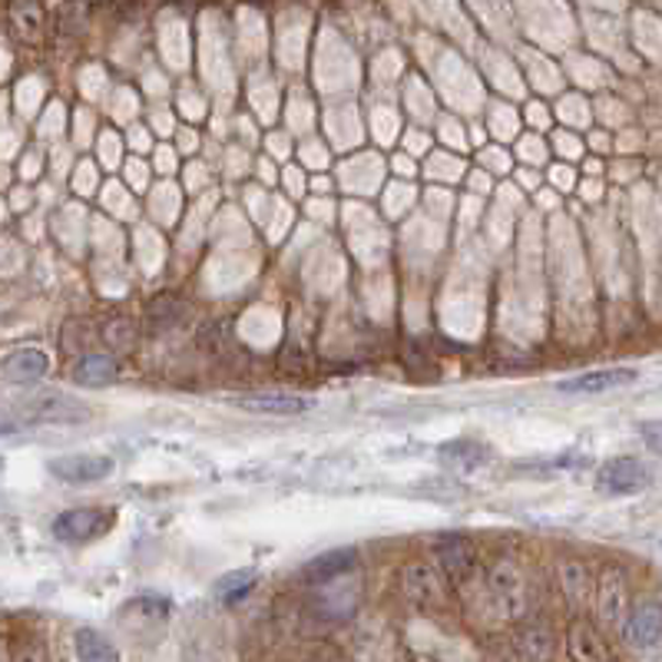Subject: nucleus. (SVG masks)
<instances>
[{
    "mask_svg": "<svg viewBox=\"0 0 662 662\" xmlns=\"http://www.w3.org/2000/svg\"><path fill=\"white\" fill-rule=\"evenodd\" d=\"M487 599L500 619H520L527 612V576L517 560L497 556L487 566Z\"/></svg>",
    "mask_w": 662,
    "mask_h": 662,
    "instance_id": "1",
    "label": "nucleus"
},
{
    "mask_svg": "<svg viewBox=\"0 0 662 662\" xmlns=\"http://www.w3.org/2000/svg\"><path fill=\"white\" fill-rule=\"evenodd\" d=\"M398 586L404 599L417 609H437L447 603V579L434 563H424V560L404 563L398 573Z\"/></svg>",
    "mask_w": 662,
    "mask_h": 662,
    "instance_id": "2",
    "label": "nucleus"
},
{
    "mask_svg": "<svg viewBox=\"0 0 662 662\" xmlns=\"http://www.w3.org/2000/svg\"><path fill=\"white\" fill-rule=\"evenodd\" d=\"M18 411L28 414L31 421H44V424H87L94 417V408L87 401H80L74 394H54V391L21 398Z\"/></svg>",
    "mask_w": 662,
    "mask_h": 662,
    "instance_id": "3",
    "label": "nucleus"
},
{
    "mask_svg": "<svg viewBox=\"0 0 662 662\" xmlns=\"http://www.w3.org/2000/svg\"><path fill=\"white\" fill-rule=\"evenodd\" d=\"M113 527V510L107 507H77V510H64L54 520V536L61 543H90L97 536H104Z\"/></svg>",
    "mask_w": 662,
    "mask_h": 662,
    "instance_id": "4",
    "label": "nucleus"
},
{
    "mask_svg": "<svg viewBox=\"0 0 662 662\" xmlns=\"http://www.w3.org/2000/svg\"><path fill=\"white\" fill-rule=\"evenodd\" d=\"M434 560H437V569L444 573L447 583L464 586V583L474 576V569H477L474 540L464 536V533H444V536L434 543Z\"/></svg>",
    "mask_w": 662,
    "mask_h": 662,
    "instance_id": "5",
    "label": "nucleus"
},
{
    "mask_svg": "<svg viewBox=\"0 0 662 662\" xmlns=\"http://www.w3.org/2000/svg\"><path fill=\"white\" fill-rule=\"evenodd\" d=\"M113 457L110 454H61L47 460L51 477L64 484H97L113 474Z\"/></svg>",
    "mask_w": 662,
    "mask_h": 662,
    "instance_id": "6",
    "label": "nucleus"
},
{
    "mask_svg": "<svg viewBox=\"0 0 662 662\" xmlns=\"http://www.w3.org/2000/svg\"><path fill=\"white\" fill-rule=\"evenodd\" d=\"M596 609L606 629H622L626 612H629V589H626V576L622 569L609 566L599 573V586H596Z\"/></svg>",
    "mask_w": 662,
    "mask_h": 662,
    "instance_id": "7",
    "label": "nucleus"
},
{
    "mask_svg": "<svg viewBox=\"0 0 662 662\" xmlns=\"http://www.w3.org/2000/svg\"><path fill=\"white\" fill-rule=\"evenodd\" d=\"M622 636L636 649H649L662 639V603L659 599H642L626 612Z\"/></svg>",
    "mask_w": 662,
    "mask_h": 662,
    "instance_id": "8",
    "label": "nucleus"
},
{
    "mask_svg": "<svg viewBox=\"0 0 662 662\" xmlns=\"http://www.w3.org/2000/svg\"><path fill=\"white\" fill-rule=\"evenodd\" d=\"M642 487H649V470L636 457H612L599 467V490H606L612 497L636 493Z\"/></svg>",
    "mask_w": 662,
    "mask_h": 662,
    "instance_id": "9",
    "label": "nucleus"
},
{
    "mask_svg": "<svg viewBox=\"0 0 662 662\" xmlns=\"http://www.w3.org/2000/svg\"><path fill=\"white\" fill-rule=\"evenodd\" d=\"M566 649H569L573 662H619L612 645L606 642V636L586 619H576L566 629Z\"/></svg>",
    "mask_w": 662,
    "mask_h": 662,
    "instance_id": "10",
    "label": "nucleus"
},
{
    "mask_svg": "<svg viewBox=\"0 0 662 662\" xmlns=\"http://www.w3.org/2000/svg\"><path fill=\"white\" fill-rule=\"evenodd\" d=\"M358 566V550L355 546H338V550H325L318 556H312L302 569V576L315 586L335 583L341 576H348Z\"/></svg>",
    "mask_w": 662,
    "mask_h": 662,
    "instance_id": "11",
    "label": "nucleus"
},
{
    "mask_svg": "<svg viewBox=\"0 0 662 662\" xmlns=\"http://www.w3.org/2000/svg\"><path fill=\"white\" fill-rule=\"evenodd\" d=\"M70 378H74V384H80V388H107V384H113V381L120 378V365H117V358L107 355V351H87V355H80V358L74 361Z\"/></svg>",
    "mask_w": 662,
    "mask_h": 662,
    "instance_id": "12",
    "label": "nucleus"
},
{
    "mask_svg": "<svg viewBox=\"0 0 662 662\" xmlns=\"http://www.w3.org/2000/svg\"><path fill=\"white\" fill-rule=\"evenodd\" d=\"M632 381H636V371L606 368V371H586V375L566 378V381L556 384V391H563V394H603V391H616V388L632 384Z\"/></svg>",
    "mask_w": 662,
    "mask_h": 662,
    "instance_id": "13",
    "label": "nucleus"
},
{
    "mask_svg": "<svg viewBox=\"0 0 662 662\" xmlns=\"http://www.w3.org/2000/svg\"><path fill=\"white\" fill-rule=\"evenodd\" d=\"M51 371V355L41 351V348H18L4 358L0 365V375L14 384H31V381H41L44 375Z\"/></svg>",
    "mask_w": 662,
    "mask_h": 662,
    "instance_id": "14",
    "label": "nucleus"
},
{
    "mask_svg": "<svg viewBox=\"0 0 662 662\" xmlns=\"http://www.w3.org/2000/svg\"><path fill=\"white\" fill-rule=\"evenodd\" d=\"M232 404L249 414H272V417H295L312 411V401L295 394H256V398H236Z\"/></svg>",
    "mask_w": 662,
    "mask_h": 662,
    "instance_id": "15",
    "label": "nucleus"
},
{
    "mask_svg": "<svg viewBox=\"0 0 662 662\" xmlns=\"http://www.w3.org/2000/svg\"><path fill=\"white\" fill-rule=\"evenodd\" d=\"M517 649L527 662H553L556 659V636L546 622H523L517 632Z\"/></svg>",
    "mask_w": 662,
    "mask_h": 662,
    "instance_id": "16",
    "label": "nucleus"
},
{
    "mask_svg": "<svg viewBox=\"0 0 662 662\" xmlns=\"http://www.w3.org/2000/svg\"><path fill=\"white\" fill-rule=\"evenodd\" d=\"M189 318V305L180 295H156L146 308V322L153 335H166Z\"/></svg>",
    "mask_w": 662,
    "mask_h": 662,
    "instance_id": "17",
    "label": "nucleus"
},
{
    "mask_svg": "<svg viewBox=\"0 0 662 662\" xmlns=\"http://www.w3.org/2000/svg\"><path fill=\"white\" fill-rule=\"evenodd\" d=\"M560 589H563V596H566L569 606H576V609L586 606L589 603V589H593L586 563H579V560H560Z\"/></svg>",
    "mask_w": 662,
    "mask_h": 662,
    "instance_id": "18",
    "label": "nucleus"
},
{
    "mask_svg": "<svg viewBox=\"0 0 662 662\" xmlns=\"http://www.w3.org/2000/svg\"><path fill=\"white\" fill-rule=\"evenodd\" d=\"M11 24L21 41L37 44L44 34V8L41 0H11Z\"/></svg>",
    "mask_w": 662,
    "mask_h": 662,
    "instance_id": "19",
    "label": "nucleus"
},
{
    "mask_svg": "<svg viewBox=\"0 0 662 662\" xmlns=\"http://www.w3.org/2000/svg\"><path fill=\"white\" fill-rule=\"evenodd\" d=\"M74 652L80 662H120V649L97 629H77Z\"/></svg>",
    "mask_w": 662,
    "mask_h": 662,
    "instance_id": "20",
    "label": "nucleus"
},
{
    "mask_svg": "<svg viewBox=\"0 0 662 662\" xmlns=\"http://www.w3.org/2000/svg\"><path fill=\"white\" fill-rule=\"evenodd\" d=\"M437 457L454 464L457 470H477L480 464L490 460V451L477 441H447V444L437 447Z\"/></svg>",
    "mask_w": 662,
    "mask_h": 662,
    "instance_id": "21",
    "label": "nucleus"
},
{
    "mask_svg": "<svg viewBox=\"0 0 662 662\" xmlns=\"http://www.w3.org/2000/svg\"><path fill=\"white\" fill-rule=\"evenodd\" d=\"M252 586H256V569H236V573H226L219 583H216V596L223 599V603H239L242 596H249L252 593Z\"/></svg>",
    "mask_w": 662,
    "mask_h": 662,
    "instance_id": "22",
    "label": "nucleus"
},
{
    "mask_svg": "<svg viewBox=\"0 0 662 662\" xmlns=\"http://www.w3.org/2000/svg\"><path fill=\"white\" fill-rule=\"evenodd\" d=\"M100 335H104V341H107L110 348H117V351H127V348L137 345V325H133V318H127V315L107 318L104 328H100Z\"/></svg>",
    "mask_w": 662,
    "mask_h": 662,
    "instance_id": "23",
    "label": "nucleus"
},
{
    "mask_svg": "<svg viewBox=\"0 0 662 662\" xmlns=\"http://www.w3.org/2000/svg\"><path fill=\"white\" fill-rule=\"evenodd\" d=\"M11 662H51V652L41 639H24L14 645V659Z\"/></svg>",
    "mask_w": 662,
    "mask_h": 662,
    "instance_id": "24",
    "label": "nucleus"
},
{
    "mask_svg": "<svg viewBox=\"0 0 662 662\" xmlns=\"http://www.w3.org/2000/svg\"><path fill=\"white\" fill-rule=\"evenodd\" d=\"M639 434H642V441H645V447H649L652 454H662V421H645V424H639Z\"/></svg>",
    "mask_w": 662,
    "mask_h": 662,
    "instance_id": "25",
    "label": "nucleus"
},
{
    "mask_svg": "<svg viewBox=\"0 0 662 662\" xmlns=\"http://www.w3.org/2000/svg\"><path fill=\"white\" fill-rule=\"evenodd\" d=\"M21 417H14V414H8V411H0V437H11V434H21Z\"/></svg>",
    "mask_w": 662,
    "mask_h": 662,
    "instance_id": "26",
    "label": "nucleus"
},
{
    "mask_svg": "<svg viewBox=\"0 0 662 662\" xmlns=\"http://www.w3.org/2000/svg\"><path fill=\"white\" fill-rule=\"evenodd\" d=\"M0 662H4V655H0Z\"/></svg>",
    "mask_w": 662,
    "mask_h": 662,
    "instance_id": "27",
    "label": "nucleus"
}]
</instances>
